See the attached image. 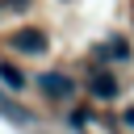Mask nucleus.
Returning a JSON list of instances; mask_svg holds the SVG:
<instances>
[{"label":"nucleus","mask_w":134,"mask_h":134,"mask_svg":"<svg viewBox=\"0 0 134 134\" xmlns=\"http://www.w3.org/2000/svg\"><path fill=\"white\" fill-rule=\"evenodd\" d=\"M13 46L25 50V54H38V50H46V34L42 29H17L13 34Z\"/></svg>","instance_id":"1"},{"label":"nucleus","mask_w":134,"mask_h":134,"mask_svg":"<svg viewBox=\"0 0 134 134\" xmlns=\"http://www.w3.org/2000/svg\"><path fill=\"white\" fill-rule=\"evenodd\" d=\"M42 92H46V96H71V80L59 75V71H46V75H42Z\"/></svg>","instance_id":"2"},{"label":"nucleus","mask_w":134,"mask_h":134,"mask_svg":"<svg viewBox=\"0 0 134 134\" xmlns=\"http://www.w3.org/2000/svg\"><path fill=\"white\" fill-rule=\"evenodd\" d=\"M0 80H4L8 88H21V84H25V75H21L13 63H0Z\"/></svg>","instance_id":"3"},{"label":"nucleus","mask_w":134,"mask_h":134,"mask_svg":"<svg viewBox=\"0 0 134 134\" xmlns=\"http://www.w3.org/2000/svg\"><path fill=\"white\" fill-rule=\"evenodd\" d=\"M92 92H96V96H117V84H113L109 75H96V80H92Z\"/></svg>","instance_id":"4"},{"label":"nucleus","mask_w":134,"mask_h":134,"mask_svg":"<svg viewBox=\"0 0 134 134\" xmlns=\"http://www.w3.org/2000/svg\"><path fill=\"white\" fill-rule=\"evenodd\" d=\"M126 126H134V109H130V113H126Z\"/></svg>","instance_id":"5"}]
</instances>
